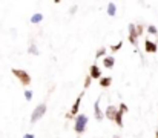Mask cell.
I'll return each instance as SVG.
<instances>
[{"mask_svg":"<svg viewBox=\"0 0 158 138\" xmlns=\"http://www.w3.org/2000/svg\"><path fill=\"white\" fill-rule=\"evenodd\" d=\"M74 120H75V123H74V130H75V133L80 136V135L86 130V126H88L89 118H88L86 114H78V115H75Z\"/></svg>","mask_w":158,"mask_h":138,"instance_id":"obj_1","label":"cell"},{"mask_svg":"<svg viewBox=\"0 0 158 138\" xmlns=\"http://www.w3.org/2000/svg\"><path fill=\"white\" fill-rule=\"evenodd\" d=\"M13 75L19 78V81L23 84V86H29L31 84V75L25 71V69H11Z\"/></svg>","mask_w":158,"mask_h":138,"instance_id":"obj_2","label":"cell"},{"mask_svg":"<svg viewBox=\"0 0 158 138\" xmlns=\"http://www.w3.org/2000/svg\"><path fill=\"white\" fill-rule=\"evenodd\" d=\"M46 109H48L46 103H40L39 106H36V109H34L32 114H31V123H32V124L37 123V121L46 114Z\"/></svg>","mask_w":158,"mask_h":138,"instance_id":"obj_3","label":"cell"},{"mask_svg":"<svg viewBox=\"0 0 158 138\" xmlns=\"http://www.w3.org/2000/svg\"><path fill=\"white\" fill-rule=\"evenodd\" d=\"M127 110H129L127 104H126V103H120V109L117 110L115 118H114V121H115V124H117L118 127H123V115H124Z\"/></svg>","mask_w":158,"mask_h":138,"instance_id":"obj_4","label":"cell"},{"mask_svg":"<svg viewBox=\"0 0 158 138\" xmlns=\"http://www.w3.org/2000/svg\"><path fill=\"white\" fill-rule=\"evenodd\" d=\"M127 29H129V42H130V45H134L135 48L138 46V35H137V29H135V25L134 23H129V26H127Z\"/></svg>","mask_w":158,"mask_h":138,"instance_id":"obj_5","label":"cell"},{"mask_svg":"<svg viewBox=\"0 0 158 138\" xmlns=\"http://www.w3.org/2000/svg\"><path fill=\"white\" fill-rule=\"evenodd\" d=\"M83 95H85V92H81V94L75 98V101H74V104H72V107H71V110H69V115H71L72 118H74L75 115H78V110H80V104H81Z\"/></svg>","mask_w":158,"mask_h":138,"instance_id":"obj_6","label":"cell"},{"mask_svg":"<svg viewBox=\"0 0 158 138\" xmlns=\"http://www.w3.org/2000/svg\"><path fill=\"white\" fill-rule=\"evenodd\" d=\"M144 51H146L147 54H155V52L158 51L156 42H150L149 39H146V40H144Z\"/></svg>","mask_w":158,"mask_h":138,"instance_id":"obj_7","label":"cell"},{"mask_svg":"<svg viewBox=\"0 0 158 138\" xmlns=\"http://www.w3.org/2000/svg\"><path fill=\"white\" fill-rule=\"evenodd\" d=\"M100 100H101V97H98V98L95 100V103H94V115H95V120H97V121H101V120L104 118V114H103L101 109H100Z\"/></svg>","mask_w":158,"mask_h":138,"instance_id":"obj_8","label":"cell"},{"mask_svg":"<svg viewBox=\"0 0 158 138\" xmlns=\"http://www.w3.org/2000/svg\"><path fill=\"white\" fill-rule=\"evenodd\" d=\"M89 77L92 80H100L101 78V69L97 65H91V68H89Z\"/></svg>","mask_w":158,"mask_h":138,"instance_id":"obj_9","label":"cell"},{"mask_svg":"<svg viewBox=\"0 0 158 138\" xmlns=\"http://www.w3.org/2000/svg\"><path fill=\"white\" fill-rule=\"evenodd\" d=\"M103 66L107 68V69H112L115 66V57L114 55H106L103 57Z\"/></svg>","mask_w":158,"mask_h":138,"instance_id":"obj_10","label":"cell"},{"mask_svg":"<svg viewBox=\"0 0 158 138\" xmlns=\"http://www.w3.org/2000/svg\"><path fill=\"white\" fill-rule=\"evenodd\" d=\"M117 110H118V107H115V106H107L106 110H104V117H106L107 120H112V121H114Z\"/></svg>","mask_w":158,"mask_h":138,"instance_id":"obj_11","label":"cell"},{"mask_svg":"<svg viewBox=\"0 0 158 138\" xmlns=\"http://www.w3.org/2000/svg\"><path fill=\"white\" fill-rule=\"evenodd\" d=\"M115 14H117V5L114 2H111L107 5V16L109 17H115Z\"/></svg>","mask_w":158,"mask_h":138,"instance_id":"obj_12","label":"cell"},{"mask_svg":"<svg viewBox=\"0 0 158 138\" xmlns=\"http://www.w3.org/2000/svg\"><path fill=\"white\" fill-rule=\"evenodd\" d=\"M28 52H29V54H32V55H40V51L37 49V45H36V42H31V43H29Z\"/></svg>","mask_w":158,"mask_h":138,"instance_id":"obj_13","label":"cell"},{"mask_svg":"<svg viewBox=\"0 0 158 138\" xmlns=\"http://www.w3.org/2000/svg\"><path fill=\"white\" fill-rule=\"evenodd\" d=\"M112 83V77H101L100 78V86L101 88H109Z\"/></svg>","mask_w":158,"mask_h":138,"instance_id":"obj_14","label":"cell"},{"mask_svg":"<svg viewBox=\"0 0 158 138\" xmlns=\"http://www.w3.org/2000/svg\"><path fill=\"white\" fill-rule=\"evenodd\" d=\"M42 20H43V14H42V13H37V14H34V16L31 17V20H29V22H31V23H34V25H37V23H40Z\"/></svg>","mask_w":158,"mask_h":138,"instance_id":"obj_15","label":"cell"},{"mask_svg":"<svg viewBox=\"0 0 158 138\" xmlns=\"http://www.w3.org/2000/svg\"><path fill=\"white\" fill-rule=\"evenodd\" d=\"M103 57H106V48H104V46H101V48L95 52V58H103Z\"/></svg>","mask_w":158,"mask_h":138,"instance_id":"obj_16","label":"cell"},{"mask_svg":"<svg viewBox=\"0 0 158 138\" xmlns=\"http://www.w3.org/2000/svg\"><path fill=\"white\" fill-rule=\"evenodd\" d=\"M147 34H150V35H158L156 26H155V25H149V26H147Z\"/></svg>","mask_w":158,"mask_h":138,"instance_id":"obj_17","label":"cell"},{"mask_svg":"<svg viewBox=\"0 0 158 138\" xmlns=\"http://www.w3.org/2000/svg\"><path fill=\"white\" fill-rule=\"evenodd\" d=\"M135 29H137V35L141 37L143 32H144V25H143V23H138V25H135Z\"/></svg>","mask_w":158,"mask_h":138,"instance_id":"obj_18","label":"cell"},{"mask_svg":"<svg viewBox=\"0 0 158 138\" xmlns=\"http://www.w3.org/2000/svg\"><path fill=\"white\" fill-rule=\"evenodd\" d=\"M123 48V42H118V43H115L114 46H111V51H112V54H115L117 51H120Z\"/></svg>","mask_w":158,"mask_h":138,"instance_id":"obj_19","label":"cell"},{"mask_svg":"<svg viewBox=\"0 0 158 138\" xmlns=\"http://www.w3.org/2000/svg\"><path fill=\"white\" fill-rule=\"evenodd\" d=\"M91 83H92V78H91V77H89V74H88V75H86V78H85V86H83V88H85V89H88V88L91 86Z\"/></svg>","mask_w":158,"mask_h":138,"instance_id":"obj_20","label":"cell"},{"mask_svg":"<svg viewBox=\"0 0 158 138\" xmlns=\"http://www.w3.org/2000/svg\"><path fill=\"white\" fill-rule=\"evenodd\" d=\"M25 100H26V101H31V100H32V91H29V89L25 91Z\"/></svg>","mask_w":158,"mask_h":138,"instance_id":"obj_21","label":"cell"},{"mask_svg":"<svg viewBox=\"0 0 158 138\" xmlns=\"http://www.w3.org/2000/svg\"><path fill=\"white\" fill-rule=\"evenodd\" d=\"M77 9H78V6H77V5H75V6H72V9L69 11V14H71V16H74V14L77 13Z\"/></svg>","mask_w":158,"mask_h":138,"instance_id":"obj_22","label":"cell"},{"mask_svg":"<svg viewBox=\"0 0 158 138\" xmlns=\"http://www.w3.org/2000/svg\"><path fill=\"white\" fill-rule=\"evenodd\" d=\"M23 138H36V136H34V133H25Z\"/></svg>","mask_w":158,"mask_h":138,"instance_id":"obj_23","label":"cell"},{"mask_svg":"<svg viewBox=\"0 0 158 138\" xmlns=\"http://www.w3.org/2000/svg\"><path fill=\"white\" fill-rule=\"evenodd\" d=\"M112 138H121V136H120V135H118V133H117V135H114V136H112Z\"/></svg>","mask_w":158,"mask_h":138,"instance_id":"obj_24","label":"cell"},{"mask_svg":"<svg viewBox=\"0 0 158 138\" xmlns=\"http://www.w3.org/2000/svg\"><path fill=\"white\" fill-rule=\"evenodd\" d=\"M155 138H158V129L155 130Z\"/></svg>","mask_w":158,"mask_h":138,"instance_id":"obj_25","label":"cell"},{"mask_svg":"<svg viewBox=\"0 0 158 138\" xmlns=\"http://www.w3.org/2000/svg\"><path fill=\"white\" fill-rule=\"evenodd\" d=\"M62 2V0H54V3H60Z\"/></svg>","mask_w":158,"mask_h":138,"instance_id":"obj_26","label":"cell"}]
</instances>
